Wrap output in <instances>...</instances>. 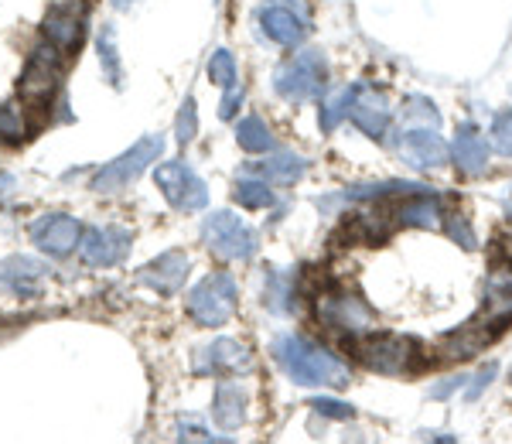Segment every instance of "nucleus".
<instances>
[{"mask_svg":"<svg viewBox=\"0 0 512 444\" xmlns=\"http://www.w3.org/2000/svg\"><path fill=\"white\" fill-rule=\"evenodd\" d=\"M45 274L48 267L35 257H24V253H14V257L0 260V294L7 298H41V287H45Z\"/></svg>","mask_w":512,"mask_h":444,"instance_id":"nucleus-14","label":"nucleus"},{"mask_svg":"<svg viewBox=\"0 0 512 444\" xmlns=\"http://www.w3.org/2000/svg\"><path fill=\"white\" fill-rule=\"evenodd\" d=\"M451 158L465 175H485L489 171V141L478 134V127H472V123H461L451 144Z\"/></svg>","mask_w":512,"mask_h":444,"instance_id":"nucleus-22","label":"nucleus"},{"mask_svg":"<svg viewBox=\"0 0 512 444\" xmlns=\"http://www.w3.org/2000/svg\"><path fill=\"white\" fill-rule=\"evenodd\" d=\"M315 311H318V322L325 325L328 332L342 335L345 342L373 332V311H369V304L349 291H342V287H325V291H318Z\"/></svg>","mask_w":512,"mask_h":444,"instance_id":"nucleus-4","label":"nucleus"},{"mask_svg":"<svg viewBox=\"0 0 512 444\" xmlns=\"http://www.w3.org/2000/svg\"><path fill=\"white\" fill-rule=\"evenodd\" d=\"M41 35H45L48 45H55L59 52H72L82 41V7L79 0H55L45 14V24H41Z\"/></svg>","mask_w":512,"mask_h":444,"instance_id":"nucleus-18","label":"nucleus"},{"mask_svg":"<svg viewBox=\"0 0 512 444\" xmlns=\"http://www.w3.org/2000/svg\"><path fill=\"white\" fill-rule=\"evenodd\" d=\"M209 79L216 82L219 89H233L236 82H239V69H236V59H233V52H226V48H216L212 52V59H209Z\"/></svg>","mask_w":512,"mask_h":444,"instance_id":"nucleus-30","label":"nucleus"},{"mask_svg":"<svg viewBox=\"0 0 512 444\" xmlns=\"http://www.w3.org/2000/svg\"><path fill=\"white\" fill-rule=\"evenodd\" d=\"M495 373H499V366H495V363H489V366H485L482 373L475 376V386H472V390H468V397H478V393H482L485 386H489V383L495 380Z\"/></svg>","mask_w":512,"mask_h":444,"instance_id":"nucleus-39","label":"nucleus"},{"mask_svg":"<svg viewBox=\"0 0 512 444\" xmlns=\"http://www.w3.org/2000/svg\"><path fill=\"white\" fill-rule=\"evenodd\" d=\"M349 345H352V356L359 359L369 373H379V376H403L424 366L420 345L414 339H407V335L366 332V335H359V339H352Z\"/></svg>","mask_w":512,"mask_h":444,"instance_id":"nucleus-2","label":"nucleus"},{"mask_svg":"<svg viewBox=\"0 0 512 444\" xmlns=\"http://www.w3.org/2000/svg\"><path fill=\"white\" fill-rule=\"evenodd\" d=\"M195 134H198V106H195V96H188L175 117V137H178V144L185 147L195 141Z\"/></svg>","mask_w":512,"mask_h":444,"instance_id":"nucleus-32","label":"nucleus"},{"mask_svg":"<svg viewBox=\"0 0 512 444\" xmlns=\"http://www.w3.org/2000/svg\"><path fill=\"white\" fill-rule=\"evenodd\" d=\"M11 185H14V178H11V175H0V192H7Z\"/></svg>","mask_w":512,"mask_h":444,"instance_id":"nucleus-42","label":"nucleus"},{"mask_svg":"<svg viewBox=\"0 0 512 444\" xmlns=\"http://www.w3.org/2000/svg\"><path fill=\"white\" fill-rule=\"evenodd\" d=\"M130 253V233L120 226H89L79 243V260L86 267H117Z\"/></svg>","mask_w":512,"mask_h":444,"instance_id":"nucleus-13","label":"nucleus"},{"mask_svg":"<svg viewBox=\"0 0 512 444\" xmlns=\"http://www.w3.org/2000/svg\"><path fill=\"white\" fill-rule=\"evenodd\" d=\"M294 277L270 270L267 281H263V304H267L274 315H291L294 311Z\"/></svg>","mask_w":512,"mask_h":444,"instance_id":"nucleus-25","label":"nucleus"},{"mask_svg":"<svg viewBox=\"0 0 512 444\" xmlns=\"http://www.w3.org/2000/svg\"><path fill=\"white\" fill-rule=\"evenodd\" d=\"M403 120H407V123L420 120L424 127L437 130V123H441V113H437V106L431 100H424V96H407V100H403Z\"/></svg>","mask_w":512,"mask_h":444,"instance_id":"nucleus-31","label":"nucleus"},{"mask_svg":"<svg viewBox=\"0 0 512 444\" xmlns=\"http://www.w3.org/2000/svg\"><path fill=\"white\" fill-rule=\"evenodd\" d=\"M311 407H315V414L321 417H332V421H349L355 410L349 404H342V400H328V397H318L311 400Z\"/></svg>","mask_w":512,"mask_h":444,"instance_id":"nucleus-37","label":"nucleus"},{"mask_svg":"<svg viewBox=\"0 0 512 444\" xmlns=\"http://www.w3.org/2000/svg\"><path fill=\"white\" fill-rule=\"evenodd\" d=\"M154 182H158L161 195L168 199L171 209L178 212H198L209 205V188H205L202 178L188 168L185 161H164L154 171Z\"/></svg>","mask_w":512,"mask_h":444,"instance_id":"nucleus-9","label":"nucleus"},{"mask_svg":"<svg viewBox=\"0 0 512 444\" xmlns=\"http://www.w3.org/2000/svg\"><path fill=\"white\" fill-rule=\"evenodd\" d=\"M96 52H99V69H103V79L110 82L113 89H123V59H120L117 28H113V24H103V28H99Z\"/></svg>","mask_w":512,"mask_h":444,"instance_id":"nucleus-24","label":"nucleus"},{"mask_svg":"<svg viewBox=\"0 0 512 444\" xmlns=\"http://www.w3.org/2000/svg\"><path fill=\"white\" fill-rule=\"evenodd\" d=\"M188 270H192V263H188L185 253L168 250V253H161L158 260L147 263V267H140L137 281L144 287H151L154 294H161V298H175L188 281Z\"/></svg>","mask_w":512,"mask_h":444,"instance_id":"nucleus-17","label":"nucleus"},{"mask_svg":"<svg viewBox=\"0 0 512 444\" xmlns=\"http://www.w3.org/2000/svg\"><path fill=\"white\" fill-rule=\"evenodd\" d=\"M458 386H465V376H451V383H441V386H434V390H431V397H437V400H441V397H448V393H454V390H458Z\"/></svg>","mask_w":512,"mask_h":444,"instance_id":"nucleus-40","label":"nucleus"},{"mask_svg":"<svg viewBox=\"0 0 512 444\" xmlns=\"http://www.w3.org/2000/svg\"><path fill=\"white\" fill-rule=\"evenodd\" d=\"M175 431H178V434H175L178 441H226L222 434H212L209 427L192 421V417H188V421H178Z\"/></svg>","mask_w":512,"mask_h":444,"instance_id":"nucleus-36","label":"nucleus"},{"mask_svg":"<svg viewBox=\"0 0 512 444\" xmlns=\"http://www.w3.org/2000/svg\"><path fill=\"white\" fill-rule=\"evenodd\" d=\"M21 137H24L21 110L14 103H0V141H4V144H18Z\"/></svg>","mask_w":512,"mask_h":444,"instance_id":"nucleus-33","label":"nucleus"},{"mask_svg":"<svg viewBox=\"0 0 512 444\" xmlns=\"http://www.w3.org/2000/svg\"><path fill=\"white\" fill-rule=\"evenodd\" d=\"M253 356L243 342L236 339H216L202 349H195V363L192 369L198 376H236L243 369H250Z\"/></svg>","mask_w":512,"mask_h":444,"instance_id":"nucleus-15","label":"nucleus"},{"mask_svg":"<svg viewBox=\"0 0 512 444\" xmlns=\"http://www.w3.org/2000/svg\"><path fill=\"white\" fill-rule=\"evenodd\" d=\"M349 100H352V89L342 86L335 89V93H328L325 100H321V110H318V123L325 134H332V130L349 117Z\"/></svg>","mask_w":512,"mask_h":444,"instance_id":"nucleus-28","label":"nucleus"},{"mask_svg":"<svg viewBox=\"0 0 512 444\" xmlns=\"http://www.w3.org/2000/svg\"><path fill=\"white\" fill-rule=\"evenodd\" d=\"M134 4H137V0H110V7H117V11H130Z\"/></svg>","mask_w":512,"mask_h":444,"instance_id":"nucleus-41","label":"nucleus"},{"mask_svg":"<svg viewBox=\"0 0 512 444\" xmlns=\"http://www.w3.org/2000/svg\"><path fill=\"white\" fill-rule=\"evenodd\" d=\"M250 417V393L239 380H219L216 393H212V421H216L222 431H236V427L246 424Z\"/></svg>","mask_w":512,"mask_h":444,"instance_id":"nucleus-20","label":"nucleus"},{"mask_svg":"<svg viewBox=\"0 0 512 444\" xmlns=\"http://www.w3.org/2000/svg\"><path fill=\"white\" fill-rule=\"evenodd\" d=\"M236 144L250 154H263V151H274V134L260 117H243L236 123Z\"/></svg>","mask_w":512,"mask_h":444,"instance_id":"nucleus-26","label":"nucleus"},{"mask_svg":"<svg viewBox=\"0 0 512 444\" xmlns=\"http://www.w3.org/2000/svg\"><path fill=\"white\" fill-rule=\"evenodd\" d=\"M256 21H260L263 38L274 41L280 48H294L308 38V24H304L301 14H294L291 7H263Z\"/></svg>","mask_w":512,"mask_h":444,"instance_id":"nucleus-21","label":"nucleus"},{"mask_svg":"<svg viewBox=\"0 0 512 444\" xmlns=\"http://www.w3.org/2000/svg\"><path fill=\"white\" fill-rule=\"evenodd\" d=\"M304 171H308V161L297 154H270L263 161L246 164V175H256L270 185H294L297 178H304Z\"/></svg>","mask_w":512,"mask_h":444,"instance_id":"nucleus-23","label":"nucleus"},{"mask_svg":"<svg viewBox=\"0 0 512 444\" xmlns=\"http://www.w3.org/2000/svg\"><path fill=\"white\" fill-rule=\"evenodd\" d=\"M233 202H239L243 209H270L274 205V192H270V182L246 175L233 185Z\"/></svg>","mask_w":512,"mask_h":444,"instance_id":"nucleus-27","label":"nucleus"},{"mask_svg":"<svg viewBox=\"0 0 512 444\" xmlns=\"http://www.w3.org/2000/svg\"><path fill=\"white\" fill-rule=\"evenodd\" d=\"M396 154H400V161L414 171H437L448 164V144L427 127L407 130V134L400 137V144H396Z\"/></svg>","mask_w":512,"mask_h":444,"instance_id":"nucleus-16","label":"nucleus"},{"mask_svg":"<svg viewBox=\"0 0 512 444\" xmlns=\"http://www.w3.org/2000/svg\"><path fill=\"white\" fill-rule=\"evenodd\" d=\"M325 82H328V59L318 48H308V52L294 55V59H287L274 72V89L280 100H287V103L318 100Z\"/></svg>","mask_w":512,"mask_h":444,"instance_id":"nucleus-5","label":"nucleus"},{"mask_svg":"<svg viewBox=\"0 0 512 444\" xmlns=\"http://www.w3.org/2000/svg\"><path fill=\"white\" fill-rule=\"evenodd\" d=\"M202 243L222 260H253L260 250V236L250 222H243L236 212H212L202 222Z\"/></svg>","mask_w":512,"mask_h":444,"instance_id":"nucleus-7","label":"nucleus"},{"mask_svg":"<svg viewBox=\"0 0 512 444\" xmlns=\"http://www.w3.org/2000/svg\"><path fill=\"white\" fill-rule=\"evenodd\" d=\"M485 298H489V304L512 308V263H499V267L489 270V281H485Z\"/></svg>","mask_w":512,"mask_h":444,"instance_id":"nucleus-29","label":"nucleus"},{"mask_svg":"<svg viewBox=\"0 0 512 444\" xmlns=\"http://www.w3.org/2000/svg\"><path fill=\"white\" fill-rule=\"evenodd\" d=\"M349 120L366 137H373V141H383L386 130H390V120H393V106H390V100H386L383 89L362 82V86H352Z\"/></svg>","mask_w":512,"mask_h":444,"instance_id":"nucleus-12","label":"nucleus"},{"mask_svg":"<svg viewBox=\"0 0 512 444\" xmlns=\"http://www.w3.org/2000/svg\"><path fill=\"white\" fill-rule=\"evenodd\" d=\"M239 103H243V86H236L233 89H226V96H222V103H219V117L222 120H233L236 117V110H239Z\"/></svg>","mask_w":512,"mask_h":444,"instance_id":"nucleus-38","label":"nucleus"},{"mask_svg":"<svg viewBox=\"0 0 512 444\" xmlns=\"http://www.w3.org/2000/svg\"><path fill=\"white\" fill-rule=\"evenodd\" d=\"M239 304V287L233 281V274H209L202 277L192 291H188L185 311L198 328H219L236 315Z\"/></svg>","mask_w":512,"mask_h":444,"instance_id":"nucleus-3","label":"nucleus"},{"mask_svg":"<svg viewBox=\"0 0 512 444\" xmlns=\"http://www.w3.org/2000/svg\"><path fill=\"white\" fill-rule=\"evenodd\" d=\"M59 48L55 45H41L35 48V55L24 65V76L18 82V93L24 103L31 106H48L59 93V82H62V62H59Z\"/></svg>","mask_w":512,"mask_h":444,"instance_id":"nucleus-8","label":"nucleus"},{"mask_svg":"<svg viewBox=\"0 0 512 444\" xmlns=\"http://www.w3.org/2000/svg\"><path fill=\"white\" fill-rule=\"evenodd\" d=\"M444 226H448V236H451V240H454V243H461L465 250H475V246H478L475 233H472V222L461 216V212H448Z\"/></svg>","mask_w":512,"mask_h":444,"instance_id":"nucleus-35","label":"nucleus"},{"mask_svg":"<svg viewBox=\"0 0 512 444\" xmlns=\"http://www.w3.org/2000/svg\"><path fill=\"white\" fill-rule=\"evenodd\" d=\"M161 154H164V137L161 134L140 137V141L130 147V151H123L117 161H110L106 168H99L96 175H93V182H89V188L99 192V195L123 192V188L134 185L137 178L161 158Z\"/></svg>","mask_w":512,"mask_h":444,"instance_id":"nucleus-6","label":"nucleus"},{"mask_svg":"<svg viewBox=\"0 0 512 444\" xmlns=\"http://www.w3.org/2000/svg\"><path fill=\"white\" fill-rule=\"evenodd\" d=\"M492 144H495V151H499V154L512 158V110L495 113V120H492Z\"/></svg>","mask_w":512,"mask_h":444,"instance_id":"nucleus-34","label":"nucleus"},{"mask_svg":"<svg viewBox=\"0 0 512 444\" xmlns=\"http://www.w3.org/2000/svg\"><path fill=\"white\" fill-rule=\"evenodd\" d=\"M393 212H396V226H410V229H437L444 216H448L441 205V195H434L431 188H420V192L393 199Z\"/></svg>","mask_w":512,"mask_h":444,"instance_id":"nucleus-19","label":"nucleus"},{"mask_svg":"<svg viewBox=\"0 0 512 444\" xmlns=\"http://www.w3.org/2000/svg\"><path fill=\"white\" fill-rule=\"evenodd\" d=\"M274 359L287 376L301 386H349V366L335 352L301 339V335H280L274 342Z\"/></svg>","mask_w":512,"mask_h":444,"instance_id":"nucleus-1","label":"nucleus"},{"mask_svg":"<svg viewBox=\"0 0 512 444\" xmlns=\"http://www.w3.org/2000/svg\"><path fill=\"white\" fill-rule=\"evenodd\" d=\"M82 233H86V226H82L76 216H69V212H45V216H38L28 229L31 243H35L41 253L59 257V260L79 250Z\"/></svg>","mask_w":512,"mask_h":444,"instance_id":"nucleus-10","label":"nucleus"},{"mask_svg":"<svg viewBox=\"0 0 512 444\" xmlns=\"http://www.w3.org/2000/svg\"><path fill=\"white\" fill-rule=\"evenodd\" d=\"M509 322H512V308H502L499 315H489V318H485V325H482V322L461 325L458 332H448V335H444L441 352H444L448 359H472V356H478V352H482L489 342L499 339V335L509 328Z\"/></svg>","mask_w":512,"mask_h":444,"instance_id":"nucleus-11","label":"nucleus"}]
</instances>
